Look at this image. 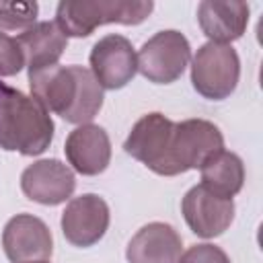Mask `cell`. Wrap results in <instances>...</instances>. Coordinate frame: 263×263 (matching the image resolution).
Masks as SVG:
<instances>
[{"label":"cell","mask_w":263,"mask_h":263,"mask_svg":"<svg viewBox=\"0 0 263 263\" xmlns=\"http://www.w3.org/2000/svg\"><path fill=\"white\" fill-rule=\"evenodd\" d=\"M29 86L35 101L68 123L86 125L103 107V88L84 66H47L29 72Z\"/></svg>","instance_id":"1"},{"label":"cell","mask_w":263,"mask_h":263,"mask_svg":"<svg viewBox=\"0 0 263 263\" xmlns=\"http://www.w3.org/2000/svg\"><path fill=\"white\" fill-rule=\"evenodd\" d=\"M53 119L33 97L0 82V148L23 156L45 152L53 140Z\"/></svg>","instance_id":"2"},{"label":"cell","mask_w":263,"mask_h":263,"mask_svg":"<svg viewBox=\"0 0 263 263\" xmlns=\"http://www.w3.org/2000/svg\"><path fill=\"white\" fill-rule=\"evenodd\" d=\"M154 10V2L142 0H90L60 2L55 8V25L66 37H88L101 25H140Z\"/></svg>","instance_id":"3"},{"label":"cell","mask_w":263,"mask_h":263,"mask_svg":"<svg viewBox=\"0 0 263 263\" xmlns=\"http://www.w3.org/2000/svg\"><path fill=\"white\" fill-rule=\"evenodd\" d=\"M240 78V60L232 45L203 43L191 60V84L208 101L228 99Z\"/></svg>","instance_id":"4"},{"label":"cell","mask_w":263,"mask_h":263,"mask_svg":"<svg viewBox=\"0 0 263 263\" xmlns=\"http://www.w3.org/2000/svg\"><path fill=\"white\" fill-rule=\"evenodd\" d=\"M138 72L154 84H171L179 80L191 60L187 37L175 29H164L152 35L136 53Z\"/></svg>","instance_id":"5"},{"label":"cell","mask_w":263,"mask_h":263,"mask_svg":"<svg viewBox=\"0 0 263 263\" xmlns=\"http://www.w3.org/2000/svg\"><path fill=\"white\" fill-rule=\"evenodd\" d=\"M173 125L175 121H171L158 111L146 113L134 123L129 136L123 142V150L132 158L148 166L152 173L162 177H175L171 162Z\"/></svg>","instance_id":"6"},{"label":"cell","mask_w":263,"mask_h":263,"mask_svg":"<svg viewBox=\"0 0 263 263\" xmlns=\"http://www.w3.org/2000/svg\"><path fill=\"white\" fill-rule=\"evenodd\" d=\"M220 150H224V136L216 123L208 119H183L173 125L171 162L175 175L201 168Z\"/></svg>","instance_id":"7"},{"label":"cell","mask_w":263,"mask_h":263,"mask_svg":"<svg viewBox=\"0 0 263 263\" xmlns=\"http://www.w3.org/2000/svg\"><path fill=\"white\" fill-rule=\"evenodd\" d=\"M90 72L105 90H117L129 84L138 72V58L127 37L111 33L101 37L88 55Z\"/></svg>","instance_id":"8"},{"label":"cell","mask_w":263,"mask_h":263,"mask_svg":"<svg viewBox=\"0 0 263 263\" xmlns=\"http://www.w3.org/2000/svg\"><path fill=\"white\" fill-rule=\"evenodd\" d=\"M2 247L10 263L49 261L53 253V236L41 218L33 214H16L2 230Z\"/></svg>","instance_id":"9"},{"label":"cell","mask_w":263,"mask_h":263,"mask_svg":"<svg viewBox=\"0 0 263 263\" xmlns=\"http://www.w3.org/2000/svg\"><path fill=\"white\" fill-rule=\"evenodd\" d=\"M109 220L111 214L107 201L97 193H82L68 201L60 224L64 238L70 245L86 249L105 236Z\"/></svg>","instance_id":"10"},{"label":"cell","mask_w":263,"mask_h":263,"mask_svg":"<svg viewBox=\"0 0 263 263\" xmlns=\"http://www.w3.org/2000/svg\"><path fill=\"white\" fill-rule=\"evenodd\" d=\"M181 212L193 234L201 238H216L230 228L234 220V201L212 193L203 185H195L185 193Z\"/></svg>","instance_id":"11"},{"label":"cell","mask_w":263,"mask_h":263,"mask_svg":"<svg viewBox=\"0 0 263 263\" xmlns=\"http://www.w3.org/2000/svg\"><path fill=\"white\" fill-rule=\"evenodd\" d=\"M23 193L41 205H60L76 189L74 171L58 158H43L29 164L21 175Z\"/></svg>","instance_id":"12"},{"label":"cell","mask_w":263,"mask_h":263,"mask_svg":"<svg viewBox=\"0 0 263 263\" xmlns=\"http://www.w3.org/2000/svg\"><path fill=\"white\" fill-rule=\"evenodd\" d=\"M64 152L76 173L95 177L101 175L111 162V140L101 125H78L68 134Z\"/></svg>","instance_id":"13"},{"label":"cell","mask_w":263,"mask_h":263,"mask_svg":"<svg viewBox=\"0 0 263 263\" xmlns=\"http://www.w3.org/2000/svg\"><path fill=\"white\" fill-rule=\"evenodd\" d=\"M183 240L166 222H150L142 226L125 249L127 263H179Z\"/></svg>","instance_id":"14"},{"label":"cell","mask_w":263,"mask_h":263,"mask_svg":"<svg viewBox=\"0 0 263 263\" xmlns=\"http://www.w3.org/2000/svg\"><path fill=\"white\" fill-rule=\"evenodd\" d=\"M249 12L251 8L247 2L203 0L197 6V23L212 43L230 45L242 37L249 25Z\"/></svg>","instance_id":"15"},{"label":"cell","mask_w":263,"mask_h":263,"mask_svg":"<svg viewBox=\"0 0 263 263\" xmlns=\"http://www.w3.org/2000/svg\"><path fill=\"white\" fill-rule=\"evenodd\" d=\"M14 39L23 49L25 66L29 72L55 66L68 47V37L51 21L35 23Z\"/></svg>","instance_id":"16"},{"label":"cell","mask_w":263,"mask_h":263,"mask_svg":"<svg viewBox=\"0 0 263 263\" xmlns=\"http://www.w3.org/2000/svg\"><path fill=\"white\" fill-rule=\"evenodd\" d=\"M201 183L220 197H234L245 185V164L238 154L220 150L201 168Z\"/></svg>","instance_id":"17"},{"label":"cell","mask_w":263,"mask_h":263,"mask_svg":"<svg viewBox=\"0 0 263 263\" xmlns=\"http://www.w3.org/2000/svg\"><path fill=\"white\" fill-rule=\"evenodd\" d=\"M37 14V2H0V29H29L35 25Z\"/></svg>","instance_id":"18"},{"label":"cell","mask_w":263,"mask_h":263,"mask_svg":"<svg viewBox=\"0 0 263 263\" xmlns=\"http://www.w3.org/2000/svg\"><path fill=\"white\" fill-rule=\"evenodd\" d=\"M25 68V55L14 37L0 31V76H14Z\"/></svg>","instance_id":"19"},{"label":"cell","mask_w":263,"mask_h":263,"mask_svg":"<svg viewBox=\"0 0 263 263\" xmlns=\"http://www.w3.org/2000/svg\"><path fill=\"white\" fill-rule=\"evenodd\" d=\"M179 263H230V259L220 247L210 245V242H201V245L189 247L181 255Z\"/></svg>","instance_id":"20"},{"label":"cell","mask_w":263,"mask_h":263,"mask_svg":"<svg viewBox=\"0 0 263 263\" xmlns=\"http://www.w3.org/2000/svg\"><path fill=\"white\" fill-rule=\"evenodd\" d=\"M37 263H47V261H37Z\"/></svg>","instance_id":"21"}]
</instances>
